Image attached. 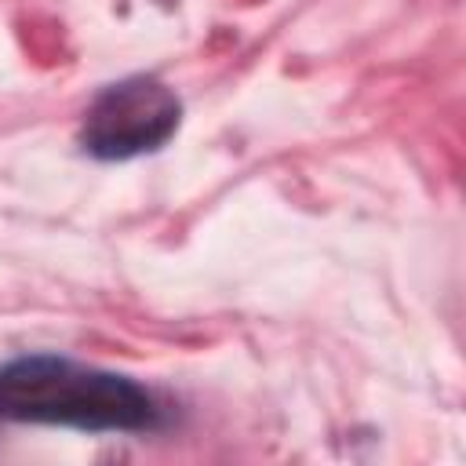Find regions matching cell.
Here are the masks:
<instances>
[{
    "mask_svg": "<svg viewBox=\"0 0 466 466\" xmlns=\"http://www.w3.org/2000/svg\"><path fill=\"white\" fill-rule=\"evenodd\" d=\"M0 419L91 433H142L160 426V408L153 393L127 375L36 353L0 368Z\"/></svg>",
    "mask_w": 466,
    "mask_h": 466,
    "instance_id": "6da1fadb",
    "label": "cell"
},
{
    "mask_svg": "<svg viewBox=\"0 0 466 466\" xmlns=\"http://www.w3.org/2000/svg\"><path fill=\"white\" fill-rule=\"evenodd\" d=\"M182 116L178 95L157 76H127L98 91L84 113L80 146L98 160H131L160 149Z\"/></svg>",
    "mask_w": 466,
    "mask_h": 466,
    "instance_id": "7a4b0ae2",
    "label": "cell"
}]
</instances>
